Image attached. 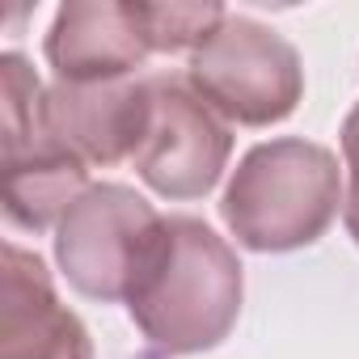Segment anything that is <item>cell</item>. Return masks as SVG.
Segmentation results:
<instances>
[{
  "label": "cell",
  "instance_id": "obj_1",
  "mask_svg": "<svg viewBox=\"0 0 359 359\" xmlns=\"http://www.w3.org/2000/svg\"><path fill=\"white\" fill-rule=\"evenodd\" d=\"M245 300L237 250L195 216H165L131 292L127 317L165 355H199L220 346Z\"/></svg>",
  "mask_w": 359,
  "mask_h": 359
},
{
  "label": "cell",
  "instance_id": "obj_2",
  "mask_svg": "<svg viewBox=\"0 0 359 359\" xmlns=\"http://www.w3.org/2000/svg\"><path fill=\"white\" fill-rule=\"evenodd\" d=\"M346 199L338 156L304 135L254 144L220 195V220L241 250L292 254L325 237Z\"/></svg>",
  "mask_w": 359,
  "mask_h": 359
},
{
  "label": "cell",
  "instance_id": "obj_3",
  "mask_svg": "<svg viewBox=\"0 0 359 359\" xmlns=\"http://www.w3.org/2000/svg\"><path fill=\"white\" fill-rule=\"evenodd\" d=\"M47 85L22 51L0 55V203L13 229H60L64 212L93 187L89 165L55 140L43 114Z\"/></svg>",
  "mask_w": 359,
  "mask_h": 359
},
{
  "label": "cell",
  "instance_id": "obj_4",
  "mask_svg": "<svg viewBox=\"0 0 359 359\" xmlns=\"http://www.w3.org/2000/svg\"><path fill=\"white\" fill-rule=\"evenodd\" d=\"M191 89L241 127H271L296 114L304 97L300 51L250 13H224L216 34L191 55Z\"/></svg>",
  "mask_w": 359,
  "mask_h": 359
},
{
  "label": "cell",
  "instance_id": "obj_5",
  "mask_svg": "<svg viewBox=\"0 0 359 359\" xmlns=\"http://www.w3.org/2000/svg\"><path fill=\"white\" fill-rule=\"evenodd\" d=\"M165 216L123 182H93L55 229L60 275L97 304L127 300Z\"/></svg>",
  "mask_w": 359,
  "mask_h": 359
},
{
  "label": "cell",
  "instance_id": "obj_6",
  "mask_svg": "<svg viewBox=\"0 0 359 359\" xmlns=\"http://www.w3.org/2000/svg\"><path fill=\"white\" fill-rule=\"evenodd\" d=\"M152 106L144 140L131 156L140 182L161 199H203L216 191V182L233 156V123H224L187 76H148Z\"/></svg>",
  "mask_w": 359,
  "mask_h": 359
},
{
  "label": "cell",
  "instance_id": "obj_7",
  "mask_svg": "<svg viewBox=\"0 0 359 359\" xmlns=\"http://www.w3.org/2000/svg\"><path fill=\"white\" fill-rule=\"evenodd\" d=\"M43 55L55 81L68 85L140 76L148 55H156L148 5L144 0H68L51 18Z\"/></svg>",
  "mask_w": 359,
  "mask_h": 359
},
{
  "label": "cell",
  "instance_id": "obj_8",
  "mask_svg": "<svg viewBox=\"0 0 359 359\" xmlns=\"http://www.w3.org/2000/svg\"><path fill=\"white\" fill-rule=\"evenodd\" d=\"M0 359H93L85 321L60 300L47 262L5 241L0 271Z\"/></svg>",
  "mask_w": 359,
  "mask_h": 359
},
{
  "label": "cell",
  "instance_id": "obj_9",
  "mask_svg": "<svg viewBox=\"0 0 359 359\" xmlns=\"http://www.w3.org/2000/svg\"><path fill=\"white\" fill-rule=\"evenodd\" d=\"M152 89L148 76L127 81H93V85H68L51 81L43 97L47 127L64 148H72L89 169L93 165H118L131 161L144 127H148Z\"/></svg>",
  "mask_w": 359,
  "mask_h": 359
},
{
  "label": "cell",
  "instance_id": "obj_10",
  "mask_svg": "<svg viewBox=\"0 0 359 359\" xmlns=\"http://www.w3.org/2000/svg\"><path fill=\"white\" fill-rule=\"evenodd\" d=\"M224 5H199V0H169V5H148V26H152V47L156 55H177V51H199L216 26L224 22Z\"/></svg>",
  "mask_w": 359,
  "mask_h": 359
},
{
  "label": "cell",
  "instance_id": "obj_11",
  "mask_svg": "<svg viewBox=\"0 0 359 359\" xmlns=\"http://www.w3.org/2000/svg\"><path fill=\"white\" fill-rule=\"evenodd\" d=\"M342 169H346V199H342V224L351 241L359 245V102L342 118Z\"/></svg>",
  "mask_w": 359,
  "mask_h": 359
}]
</instances>
